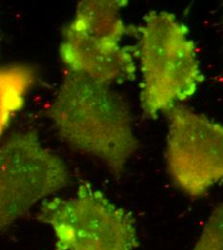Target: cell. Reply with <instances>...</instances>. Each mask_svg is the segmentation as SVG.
Masks as SVG:
<instances>
[{
  "label": "cell",
  "instance_id": "cell-1",
  "mask_svg": "<svg viewBox=\"0 0 223 250\" xmlns=\"http://www.w3.org/2000/svg\"><path fill=\"white\" fill-rule=\"evenodd\" d=\"M47 115L70 148L94 157L120 178L140 147L127 102L113 87L65 70Z\"/></svg>",
  "mask_w": 223,
  "mask_h": 250
},
{
  "label": "cell",
  "instance_id": "cell-2",
  "mask_svg": "<svg viewBox=\"0 0 223 250\" xmlns=\"http://www.w3.org/2000/svg\"><path fill=\"white\" fill-rule=\"evenodd\" d=\"M137 33L140 101L145 117L153 119L191 98L204 77L189 29L174 14L148 12Z\"/></svg>",
  "mask_w": 223,
  "mask_h": 250
},
{
  "label": "cell",
  "instance_id": "cell-3",
  "mask_svg": "<svg viewBox=\"0 0 223 250\" xmlns=\"http://www.w3.org/2000/svg\"><path fill=\"white\" fill-rule=\"evenodd\" d=\"M37 219L54 236L56 250H135L139 234L134 217L90 182L70 197L43 201Z\"/></svg>",
  "mask_w": 223,
  "mask_h": 250
},
{
  "label": "cell",
  "instance_id": "cell-4",
  "mask_svg": "<svg viewBox=\"0 0 223 250\" xmlns=\"http://www.w3.org/2000/svg\"><path fill=\"white\" fill-rule=\"evenodd\" d=\"M70 181L64 160L46 147L36 130H23L0 144V233Z\"/></svg>",
  "mask_w": 223,
  "mask_h": 250
},
{
  "label": "cell",
  "instance_id": "cell-5",
  "mask_svg": "<svg viewBox=\"0 0 223 250\" xmlns=\"http://www.w3.org/2000/svg\"><path fill=\"white\" fill-rule=\"evenodd\" d=\"M165 114L170 178L185 194L202 197L223 181V125L178 105Z\"/></svg>",
  "mask_w": 223,
  "mask_h": 250
},
{
  "label": "cell",
  "instance_id": "cell-6",
  "mask_svg": "<svg viewBox=\"0 0 223 250\" xmlns=\"http://www.w3.org/2000/svg\"><path fill=\"white\" fill-rule=\"evenodd\" d=\"M59 55L65 70L111 87L134 81L137 75L136 50L132 47L76 30L67 23L62 29Z\"/></svg>",
  "mask_w": 223,
  "mask_h": 250
},
{
  "label": "cell",
  "instance_id": "cell-7",
  "mask_svg": "<svg viewBox=\"0 0 223 250\" xmlns=\"http://www.w3.org/2000/svg\"><path fill=\"white\" fill-rule=\"evenodd\" d=\"M127 4L124 0L80 1L67 24L90 35L122 42L130 30L122 17V11Z\"/></svg>",
  "mask_w": 223,
  "mask_h": 250
},
{
  "label": "cell",
  "instance_id": "cell-8",
  "mask_svg": "<svg viewBox=\"0 0 223 250\" xmlns=\"http://www.w3.org/2000/svg\"><path fill=\"white\" fill-rule=\"evenodd\" d=\"M37 79L36 68L30 64L11 63L0 66V139L23 108Z\"/></svg>",
  "mask_w": 223,
  "mask_h": 250
},
{
  "label": "cell",
  "instance_id": "cell-9",
  "mask_svg": "<svg viewBox=\"0 0 223 250\" xmlns=\"http://www.w3.org/2000/svg\"><path fill=\"white\" fill-rule=\"evenodd\" d=\"M191 250H223V202L211 212Z\"/></svg>",
  "mask_w": 223,
  "mask_h": 250
},
{
  "label": "cell",
  "instance_id": "cell-10",
  "mask_svg": "<svg viewBox=\"0 0 223 250\" xmlns=\"http://www.w3.org/2000/svg\"><path fill=\"white\" fill-rule=\"evenodd\" d=\"M0 42H1V36H0Z\"/></svg>",
  "mask_w": 223,
  "mask_h": 250
}]
</instances>
